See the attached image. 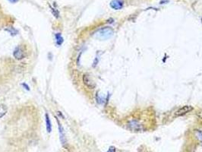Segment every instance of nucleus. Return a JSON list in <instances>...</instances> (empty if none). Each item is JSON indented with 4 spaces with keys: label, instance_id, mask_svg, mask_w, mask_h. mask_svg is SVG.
Masks as SVG:
<instances>
[{
    "label": "nucleus",
    "instance_id": "15",
    "mask_svg": "<svg viewBox=\"0 0 202 152\" xmlns=\"http://www.w3.org/2000/svg\"><path fill=\"white\" fill-rule=\"evenodd\" d=\"M10 2H12V3H15V2H17L18 1V0H9Z\"/></svg>",
    "mask_w": 202,
    "mask_h": 152
},
{
    "label": "nucleus",
    "instance_id": "5",
    "mask_svg": "<svg viewBox=\"0 0 202 152\" xmlns=\"http://www.w3.org/2000/svg\"><path fill=\"white\" fill-rule=\"evenodd\" d=\"M124 6V0H112L110 2V7L115 10H120Z\"/></svg>",
    "mask_w": 202,
    "mask_h": 152
},
{
    "label": "nucleus",
    "instance_id": "1",
    "mask_svg": "<svg viewBox=\"0 0 202 152\" xmlns=\"http://www.w3.org/2000/svg\"><path fill=\"white\" fill-rule=\"evenodd\" d=\"M113 34L114 31L112 28L106 27V28H101L96 32L95 37L100 39V40H108L113 36Z\"/></svg>",
    "mask_w": 202,
    "mask_h": 152
},
{
    "label": "nucleus",
    "instance_id": "2",
    "mask_svg": "<svg viewBox=\"0 0 202 152\" xmlns=\"http://www.w3.org/2000/svg\"><path fill=\"white\" fill-rule=\"evenodd\" d=\"M193 110V107L189 105H186V106H183L181 108L178 109L176 112L174 113L175 117H179V116H183L186 114L189 113L191 111Z\"/></svg>",
    "mask_w": 202,
    "mask_h": 152
},
{
    "label": "nucleus",
    "instance_id": "16",
    "mask_svg": "<svg viewBox=\"0 0 202 152\" xmlns=\"http://www.w3.org/2000/svg\"><path fill=\"white\" fill-rule=\"evenodd\" d=\"M199 123H200L201 126H202V117L199 119Z\"/></svg>",
    "mask_w": 202,
    "mask_h": 152
},
{
    "label": "nucleus",
    "instance_id": "14",
    "mask_svg": "<svg viewBox=\"0 0 202 152\" xmlns=\"http://www.w3.org/2000/svg\"><path fill=\"white\" fill-rule=\"evenodd\" d=\"M22 85H23V86H25V88H26V89L28 90V91H29V90H30L29 89V87H28L26 84H22Z\"/></svg>",
    "mask_w": 202,
    "mask_h": 152
},
{
    "label": "nucleus",
    "instance_id": "13",
    "mask_svg": "<svg viewBox=\"0 0 202 152\" xmlns=\"http://www.w3.org/2000/svg\"><path fill=\"white\" fill-rule=\"evenodd\" d=\"M107 152H116V148L115 147H110V148H109L108 151Z\"/></svg>",
    "mask_w": 202,
    "mask_h": 152
},
{
    "label": "nucleus",
    "instance_id": "12",
    "mask_svg": "<svg viewBox=\"0 0 202 152\" xmlns=\"http://www.w3.org/2000/svg\"><path fill=\"white\" fill-rule=\"evenodd\" d=\"M195 134H196V136L198 137V139L200 140V142H201V144H202V132L198 130V131H196Z\"/></svg>",
    "mask_w": 202,
    "mask_h": 152
},
{
    "label": "nucleus",
    "instance_id": "4",
    "mask_svg": "<svg viewBox=\"0 0 202 152\" xmlns=\"http://www.w3.org/2000/svg\"><path fill=\"white\" fill-rule=\"evenodd\" d=\"M57 123H58V127H59V139H60V142H61L62 145H64L66 143V132H65L64 128L63 127L61 123H59V120L57 119Z\"/></svg>",
    "mask_w": 202,
    "mask_h": 152
},
{
    "label": "nucleus",
    "instance_id": "10",
    "mask_svg": "<svg viewBox=\"0 0 202 152\" xmlns=\"http://www.w3.org/2000/svg\"><path fill=\"white\" fill-rule=\"evenodd\" d=\"M7 113L6 106L3 104H0V118H2Z\"/></svg>",
    "mask_w": 202,
    "mask_h": 152
},
{
    "label": "nucleus",
    "instance_id": "3",
    "mask_svg": "<svg viewBox=\"0 0 202 152\" xmlns=\"http://www.w3.org/2000/svg\"><path fill=\"white\" fill-rule=\"evenodd\" d=\"M128 129L133 132H141L144 130L143 126L137 120H131L128 123Z\"/></svg>",
    "mask_w": 202,
    "mask_h": 152
},
{
    "label": "nucleus",
    "instance_id": "9",
    "mask_svg": "<svg viewBox=\"0 0 202 152\" xmlns=\"http://www.w3.org/2000/svg\"><path fill=\"white\" fill-rule=\"evenodd\" d=\"M55 37H56V42L57 46H61L62 43H63V37H62L61 34H59V33L56 34Z\"/></svg>",
    "mask_w": 202,
    "mask_h": 152
},
{
    "label": "nucleus",
    "instance_id": "11",
    "mask_svg": "<svg viewBox=\"0 0 202 152\" xmlns=\"http://www.w3.org/2000/svg\"><path fill=\"white\" fill-rule=\"evenodd\" d=\"M5 30H6L8 32H9V33L12 35H15V34H17V33H18V32H17V31L15 30V28H7V29H5Z\"/></svg>",
    "mask_w": 202,
    "mask_h": 152
},
{
    "label": "nucleus",
    "instance_id": "7",
    "mask_svg": "<svg viewBox=\"0 0 202 152\" xmlns=\"http://www.w3.org/2000/svg\"><path fill=\"white\" fill-rule=\"evenodd\" d=\"M13 56H14V57H15V58L18 60H22V59L25 58V52H24L23 49H22V47H20V46L17 47V48L15 50V51H14Z\"/></svg>",
    "mask_w": 202,
    "mask_h": 152
},
{
    "label": "nucleus",
    "instance_id": "6",
    "mask_svg": "<svg viewBox=\"0 0 202 152\" xmlns=\"http://www.w3.org/2000/svg\"><path fill=\"white\" fill-rule=\"evenodd\" d=\"M83 81H84V84H85L86 86H87V88H90V89H93V88L95 87V84H94V81L91 80V78H90L89 75L84 74V75H83Z\"/></svg>",
    "mask_w": 202,
    "mask_h": 152
},
{
    "label": "nucleus",
    "instance_id": "8",
    "mask_svg": "<svg viewBox=\"0 0 202 152\" xmlns=\"http://www.w3.org/2000/svg\"><path fill=\"white\" fill-rule=\"evenodd\" d=\"M45 118H46V130L49 133H50L52 131V123L48 113L45 114Z\"/></svg>",
    "mask_w": 202,
    "mask_h": 152
}]
</instances>
